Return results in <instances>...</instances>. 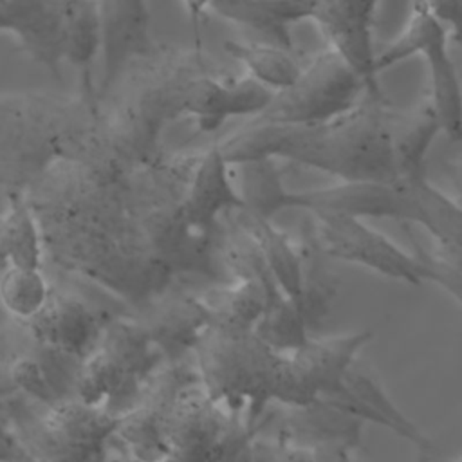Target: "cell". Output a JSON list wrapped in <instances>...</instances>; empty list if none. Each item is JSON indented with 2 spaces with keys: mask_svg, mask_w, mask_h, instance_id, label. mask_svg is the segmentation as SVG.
<instances>
[{
  "mask_svg": "<svg viewBox=\"0 0 462 462\" xmlns=\"http://www.w3.org/2000/svg\"><path fill=\"white\" fill-rule=\"evenodd\" d=\"M126 177L60 157L32 182L31 199L56 254L117 298L144 305L173 276L153 258L130 211Z\"/></svg>",
  "mask_w": 462,
  "mask_h": 462,
  "instance_id": "obj_1",
  "label": "cell"
},
{
  "mask_svg": "<svg viewBox=\"0 0 462 462\" xmlns=\"http://www.w3.org/2000/svg\"><path fill=\"white\" fill-rule=\"evenodd\" d=\"M390 105L381 90H365L345 114L321 123H247L217 144L227 164L283 157L341 180H399L388 134Z\"/></svg>",
  "mask_w": 462,
  "mask_h": 462,
  "instance_id": "obj_2",
  "label": "cell"
},
{
  "mask_svg": "<svg viewBox=\"0 0 462 462\" xmlns=\"http://www.w3.org/2000/svg\"><path fill=\"white\" fill-rule=\"evenodd\" d=\"M200 153H159L125 179L134 220L153 258L173 278L217 276V231L195 227L184 211L186 188Z\"/></svg>",
  "mask_w": 462,
  "mask_h": 462,
  "instance_id": "obj_3",
  "label": "cell"
},
{
  "mask_svg": "<svg viewBox=\"0 0 462 462\" xmlns=\"http://www.w3.org/2000/svg\"><path fill=\"white\" fill-rule=\"evenodd\" d=\"M99 99L56 92H0V161L25 168L32 182L51 162L70 157Z\"/></svg>",
  "mask_w": 462,
  "mask_h": 462,
  "instance_id": "obj_4",
  "label": "cell"
},
{
  "mask_svg": "<svg viewBox=\"0 0 462 462\" xmlns=\"http://www.w3.org/2000/svg\"><path fill=\"white\" fill-rule=\"evenodd\" d=\"M200 386L208 397L258 431V419L271 402V377L278 352L253 328L217 321L193 348Z\"/></svg>",
  "mask_w": 462,
  "mask_h": 462,
  "instance_id": "obj_5",
  "label": "cell"
},
{
  "mask_svg": "<svg viewBox=\"0 0 462 462\" xmlns=\"http://www.w3.org/2000/svg\"><path fill=\"white\" fill-rule=\"evenodd\" d=\"M215 69L213 60L199 49L153 45L125 69L116 85L125 83L119 99L164 128L170 121L186 116L193 83Z\"/></svg>",
  "mask_w": 462,
  "mask_h": 462,
  "instance_id": "obj_6",
  "label": "cell"
},
{
  "mask_svg": "<svg viewBox=\"0 0 462 462\" xmlns=\"http://www.w3.org/2000/svg\"><path fill=\"white\" fill-rule=\"evenodd\" d=\"M366 85L336 52L325 51L301 67L298 78L274 90L254 123L307 125L321 123L350 110L365 94Z\"/></svg>",
  "mask_w": 462,
  "mask_h": 462,
  "instance_id": "obj_7",
  "label": "cell"
},
{
  "mask_svg": "<svg viewBox=\"0 0 462 462\" xmlns=\"http://www.w3.org/2000/svg\"><path fill=\"white\" fill-rule=\"evenodd\" d=\"M413 54H422L430 69L431 97L440 132L453 143L462 137V94L455 63L448 51V29L424 7L413 0L410 22L404 32L381 54H375L377 74Z\"/></svg>",
  "mask_w": 462,
  "mask_h": 462,
  "instance_id": "obj_8",
  "label": "cell"
},
{
  "mask_svg": "<svg viewBox=\"0 0 462 462\" xmlns=\"http://www.w3.org/2000/svg\"><path fill=\"white\" fill-rule=\"evenodd\" d=\"M310 231L327 258L363 265L384 278L422 285L428 274L411 251L402 249L363 218L337 213H312Z\"/></svg>",
  "mask_w": 462,
  "mask_h": 462,
  "instance_id": "obj_9",
  "label": "cell"
},
{
  "mask_svg": "<svg viewBox=\"0 0 462 462\" xmlns=\"http://www.w3.org/2000/svg\"><path fill=\"white\" fill-rule=\"evenodd\" d=\"M419 179L413 180H341L336 186L294 191V208L310 213H337L354 218H395L422 226Z\"/></svg>",
  "mask_w": 462,
  "mask_h": 462,
  "instance_id": "obj_10",
  "label": "cell"
},
{
  "mask_svg": "<svg viewBox=\"0 0 462 462\" xmlns=\"http://www.w3.org/2000/svg\"><path fill=\"white\" fill-rule=\"evenodd\" d=\"M119 415L81 402L60 399L42 420V448L79 462H103L106 444L116 439Z\"/></svg>",
  "mask_w": 462,
  "mask_h": 462,
  "instance_id": "obj_11",
  "label": "cell"
},
{
  "mask_svg": "<svg viewBox=\"0 0 462 462\" xmlns=\"http://www.w3.org/2000/svg\"><path fill=\"white\" fill-rule=\"evenodd\" d=\"M101 27L103 74L97 99L106 97L125 69L152 47L146 0H96Z\"/></svg>",
  "mask_w": 462,
  "mask_h": 462,
  "instance_id": "obj_12",
  "label": "cell"
},
{
  "mask_svg": "<svg viewBox=\"0 0 462 462\" xmlns=\"http://www.w3.org/2000/svg\"><path fill=\"white\" fill-rule=\"evenodd\" d=\"M377 0H316L310 18L336 51L365 81L368 90L377 85L372 29Z\"/></svg>",
  "mask_w": 462,
  "mask_h": 462,
  "instance_id": "obj_13",
  "label": "cell"
},
{
  "mask_svg": "<svg viewBox=\"0 0 462 462\" xmlns=\"http://www.w3.org/2000/svg\"><path fill=\"white\" fill-rule=\"evenodd\" d=\"M319 399L359 419L361 422H374L392 430L399 437L415 444L420 451L428 453L433 448L431 440L422 433V430L390 399L375 372L359 357L350 365L341 390Z\"/></svg>",
  "mask_w": 462,
  "mask_h": 462,
  "instance_id": "obj_14",
  "label": "cell"
},
{
  "mask_svg": "<svg viewBox=\"0 0 462 462\" xmlns=\"http://www.w3.org/2000/svg\"><path fill=\"white\" fill-rule=\"evenodd\" d=\"M137 318L166 361L186 357L197 346L206 328L213 323V314L197 296L161 292L143 305Z\"/></svg>",
  "mask_w": 462,
  "mask_h": 462,
  "instance_id": "obj_15",
  "label": "cell"
},
{
  "mask_svg": "<svg viewBox=\"0 0 462 462\" xmlns=\"http://www.w3.org/2000/svg\"><path fill=\"white\" fill-rule=\"evenodd\" d=\"M27 323L32 337L47 350L76 359L94 348L103 327L85 301L52 289L45 305Z\"/></svg>",
  "mask_w": 462,
  "mask_h": 462,
  "instance_id": "obj_16",
  "label": "cell"
},
{
  "mask_svg": "<svg viewBox=\"0 0 462 462\" xmlns=\"http://www.w3.org/2000/svg\"><path fill=\"white\" fill-rule=\"evenodd\" d=\"M273 92L251 76L226 81L217 72H208L193 83L186 101V114L199 119L200 130L211 132L231 116L260 114Z\"/></svg>",
  "mask_w": 462,
  "mask_h": 462,
  "instance_id": "obj_17",
  "label": "cell"
},
{
  "mask_svg": "<svg viewBox=\"0 0 462 462\" xmlns=\"http://www.w3.org/2000/svg\"><path fill=\"white\" fill-rule=\"evenodd\" d=\"M242 208V200L233 186L229 164L217 144L204 150L189 177L184 211L189 222L204 231H218L222 218Z\"/></svg>",
  "mask_w": 462,
  "mask_h": 462,
  "instance_id": "obj_18",
  "label": "cell"
},
{
  "mask_svg": "<svg viewBox=\"0 0 462 462\" xmlns=\"http://www.w3.org/2000/svg\"><path fill=\"white\" fill-rule=\"evenodd\" d=\"M372 330H356L328 337H309L291 352V359L319 397H328L341 390L343 379L359 352L372 341Z\"/></svg>",
  "mask_w": 462,
  "mask_h": 462,
  "instance_id": "obj_19",
  "label": "cell"
},
{
  "mask_svg": "<svg viewBox=\"0 0 462 462\" xmlns=\"http://www.w3.org/2000/svg\"><path fill=\"white\" fill-rule=\"evenodd\" d=\"M7 32L14 34L23 51L60 78L63 34L58 0H4Z\"/></svg>",
  "mask_w": 462,
  "mask_h": 462,
  "instance_id": "obj_20",
  "label": "cell"
},
{
  "mask_svg": "<svg viewBox=\"0 0 462 462\" xmlns=\"http://www.w3.org/2000/svg\"><path fill=\"white\" fill-rule=\"evenodd\" d=\"M227 215L251 236L282 292L303 314L301 256L298 244H294L287 233L278 229L271 220L254 217L242 208Z\"/></svg>",
  "mask_w": 462,
  "mask_h": 462,
  "instance_id": "obj_21",
  "label": "cell"
},
{
  "mask_svg": "<svg viewBox=\"0 0 462 462\" xmlns=\"http://www.w3.org/2000/svg\"><path fill=\"white\" fill-rule=\"evenodd\" d=\"M439 132L440 125L430 99L410 110L390 108V148L395 171L401 180L426 177L424 159Z\"/></svg>",
  "mask_w": 462,
  "mask_h": 462,
  "instance_id": "obj_22",
  "label": "cell"
},
{
  "mask_svg": "<svg viewBox=\"0 0 462 462\" xmlns=\"http://www.w3.org/2000/svg\"><path fill=\"white\" fill-rule=\"evenodd\" d=\"M361 420L334 408L323 399L307 406L289 408L282 439L300 446H350L359 444Z\"/></svg>",
  "mask_w": 462,
  "mask_h": 462,
  "instance_id": "obj_23",
  "label": "cell"
},
{
  "mask_svg": "<svg viewBox=\"0 0 462 462\" xmlns=\"http://www.w3.org/2000/svg\"><path fill=\"white\" fill-rule=\"evenodd\" d=\"M233 186L242 209L271 220L276 213L294 208V191L283 186L274 157H254L229 164Z\"/></svg>",
  "mask_w": 462,
  "mask_h": 462,
  "instance_id": "obj_24",
  "label": "cell"
},
{
  "mask_svg": "<svg viewBox=\"0 0 462 462\" xmlns=\"http://www.w3.org/2000/svg\"><path fill=\"white\" fill-rule=\"evenodd\" d=\"M222 18L256 32L263 42L291 49L289 25L303 16L276 0H209L208 4Z\"/></svg>",
  "mask_w": 462,
  "mask_h": 462,
  "instance_id": "obj_25",
  "label": "cell"
},
{
  "mask_svg": "<svg viewBox=\"0 0 462 462\" xmlns=\"http://www.w3.org/2000/svg\"><path fill=\"white\" fill-rule=\"evenodd\" d=\"M43 236L36 215L23 197H13L0 215V267H40Z\"/></svg>",
  "mask_w": 462,
  "mask_h": 462,
  "instance_id": "obj_26",
  "label": "cell"
},
{
  "mask_svg": "<svg viewBox=\"0 0 462 462\" xmlns=\"http://www.w3.org/2000/svg\"><path fill=\"white\" fill-rule=\"evenodd\" d=\"M61 34H63V60L85 70L99 52L101 27L96 0H58Z\"/></svg>",
  "mask_w": 462,
  "mask_h": 462,
  "instance_id": "obj_27",
  "label": "cell"
},
{
  "mask_svg": "<svg viewBox=\"0 0 462 462\" xmlns=\"http://www.w3.org/2000/svg\"><path fill=\"white\" fill-rule=\"evenodd\" d=\"M226 52L244 63L249 76L271 90L289 87L301 72V63L291 49H283L267 42H224Z\"/></svg>",
  "mask_w": 462,
  "mask_h": 462,
  "instance_id": "obj_28",
  "label": "cell"
},
{
  "mask_svg": "<svg viewBox=\"0 0 462 462\" xmlns=\"http://www.w3.org/2000/svg\"><path fill=\"white\" fill-rule=\"evenodd\" d=\"M49 294L51 287L40 267H4L0 274V301L9 314L27 321L45 305Z\"/></svg>",
  "mask_w": 462,
  "mask_h": 462,
  "instance_id": "obj_29",
  "label": "cell"
},
{
  "mask_svg": "<svg viewBox=\"0 0 462 462\" xmlns=\"http://www.w3.org/2000/svg\"><path fill=\"white\" fill-rule=\"evenodd\" d=\"M11 379L22 392L38 399L40 402H45L51 406L56 401H60L58 390H56L49 372L45 370V366L40 361H36L32 357L16 359L11 365Z\"/></svg>",
  "mask_w": 462,
  "mask_h": 462,
  "instance_id": "obj_30",
  "label": "cell"
},
{
  "mask_svg": "<svg viewBox=\"0 0 462 462\" xmlns=\"http://www.w3.org/2000/svg\"><path fill=\"white\" fill-rule=\"evenodd\" d=\"M424 7L448 29L455 34L460 31V18H462V0H420Z\"/></svg>",
  "mask_w": 462,
  "mask_h": 462,
  "instance_id": "obj_31",
  "label": "cell"
},
{
  "mask_svg": "<svg viewBox=\"0 0 462 462\" xmlns=\"http://www.w3.org/2000/svg\"><path fill=\"white\" fill-rule=\"evenodd\" d=\"M316 462H357L350 446H316Z\"/></svg>",
  "mask_w": 462,
  "mask_h": 462,
  "instance_id": "obj_32",
  "label": "cell"
},
{
  "mask_svg": "<svg viewBox=\"0 0 462 462\" xmlns=\"http://www.w3.org/2000/svg\"><path fill=\"white\" fill-rule=\"evenodd\" d=\"M29 462H79V460H74V458L65 457V455H60V453H56V451L40 448V451H38Z\"/></svg>",
  "mask_w": 462,
  "mask_h": 462,
  "instance_id": "obj_33",
  "label": "cell"
},
{
  "mask_svg": "<svg viewBox=\"0 0 462 462\" xmlns=\"http://www.w3.org/2000/svg\"><path fill=\"white\" fill-rule=\"evenodd\" d=\"M276 2H280V4H283V5H287V7L294 9V11H298L303 18H310L312 7H314V2H316V0H276Z\"/></svg>",
  "mask_w": 462,
  "mask_h": 462,
  "instance_id": "obj_34",
  "label": "cell"
},
{
  "mask_svg": "<svg viewBox=\"0 0 462 462\" xmlns=\"http://www.w3.org/2000/svg\"><path fill=\"white\" fill-rule=\"evenodd\" d=\"M184 2H186V7H188V11L191 13L193 18H197L199 13L209 4V0H184Z\"/></svg>",
  "mask_w": 462,
  "mask_h": 462,
  "instance_id": "obj_35",
  "label": "cell"
},
{
  "mask_svg": "<svg viewBox=\"0 0 462 462\" xmlns=\"http://www.w3.org/2000/svg\"><path fill=\"white\" fill-rule=\"evenodd\" d=\"M11 457H13L11 446L0 439V462H7V460H11Z\"/></svg>",
  "mask_w": 462,
  "mask_h": 462,
  "instance_id": "obj_36",
  "label": "cell"
},
{
  "mask_svg": "<svg viewBox=\"0 0 462 462\" xmlns=\"http://www.w3.org/2000/svg\"><path fill=\"white\" fill-rule=\"evenodd\" d=\"M7 29V13H5V4L0 0V31Z\"/></svg>",
  "mask_w": 462,
  "mask_h": 462,
  "instance_id": "obj_37",
  "label": "cell"
},
{
  "mask_svg": "<svg viewBox=\"0 0 462 462\" xmlns=\"http://www.w3.org/2000/svg\"><path fill=\"white\" fill-rule=\"evenodd\" d=\"M114 462H137V460H134V458H130V457H126V455H123V457H119V458H116Z\"/></svg>",
  "mask_w": 462,
  "mask_h": 462,
  "instance_id": "obj_38",
  "label": "cell"
},
{
  "mask_svg": "<svg viewBox=\"0 0 462 462\" xmlns=\"http://www.w3.org/2000/svg\"><path fill=\"white\" fill-rule=\"evenodd\" d=\"M455 462H460V460H458V458H457V460H455Z\"/></svg>",
  "mask_w": 462,
  "mask_h": 462,
  "instance_id": "obj_39",
  "label": "cell"
}]
</instances>
